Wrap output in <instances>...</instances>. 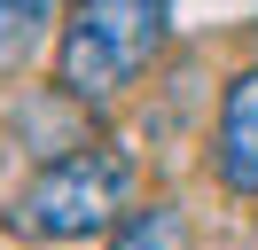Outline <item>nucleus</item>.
<instances>
[{
  "label": "nucleus",
  "instance_id": "4",
  "mask_svg": "<svg viewBox=\"0 0 258 250\" xmlns=\"http://www.w3.org/2000/svg\"><path fill=\"white\" fill-rule=\"evenodd\" d=\"M110 250H188V211L180 203H141L110 227Z\"/></svg>",
  "mask_w": 258,
  "mask_h": 250
},
{
  "label": "nucleus",
  "instance_id": "2",
  "mask_svg": "<svg viewBox=\"0 0 258 250\" xmlns=\"http://www.w3.org/2000/svg\"><path fill=\"white\" fill-rule=\"evenodd\" d=\"M125 196H133L125 149H71L8 203V234H24V242H86V234L117 227Z\"/></svg>",
  "mask_w": 258,
  "mask_h": 250
},
{
  "label": "nucleus",
  "instance_id": "3",
  "mask_svg": "<svg viewBox=\"0 0 258 250\" xmlns=\"http://www.w3.org/2000/svg\"><path fill=\"white\" fill-rule=\"evenodd\" d=\"M219 180L235 196H258V62L219 94Z\"/></svg>",
  "mask_w": 258,
  "mask_h": 250
},
{
  "label": "nucleus",
  "instance_id": "6",
  "mask_svg": "<svg viewBox=\"0 0 258 250\" xmlns=\"http://www.w3.org/2000/svg\"><path fill=\"white\" fill-rule=\"evenodd\" d=\"M250 250H258V234H250Z\"/></svg>",
  "mask_w": 258,
  "mask_h": 250
},
{
  "label": "nucleus",
  "instance_id": "1",
  "mask_svg": "<svg viewBox=\"0 0 258 250\" xmlns=\"http://www.w3.org/2000/svg\"><path fill=\"white\" fill-rule=\"evenodd\" d=\"M164 24H172V0H71L63 47H55V86L86 109L117 102L157 62Z\"/></svg>",
  "mask_w": 258,
  "mask_h": 250
},
{
  "label": "nucleus",
  "instance_id": "5",
  "mask_svg": "<svg viewBox=\"0 0 258 250\" xmlns=\"http://www.w3.org/2000/svg\"><path fill=\"white\" fill-rule=\"evenodd\" d=\"M55 24V0H0V71H24Z\"/></svg>",
  "mask_w": 258,
  "mask_h": 250
}]
</instances>
